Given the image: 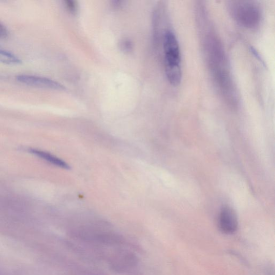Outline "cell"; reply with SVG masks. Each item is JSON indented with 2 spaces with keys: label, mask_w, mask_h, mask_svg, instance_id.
<instances>
[{
  "label": "cell",
  "mask_w": 275,
  "mask_h": 275,
  "mask_svg": "<svg viewBox=\"0 0 275 275\" xmlns=\"http://www.w3.org/2000/svg\"><path fill=\"white\" fill-rule=\"evenodd\" d=\"M165 71L171 84L178 86L181 81V53L179 43L174 33L167 31L163 38Z\"/></svg>",
  "instance_id": "6da1fadb"
},
{
  "label": "cell",
  "mask_w": 275,
  "mask_h": 275,
  "mask_svg": "<svg viewBox=\"0 0 275 275\" xmlns=\"http://www.w3.org/2000/svg\"><path fill=\"white\" fill-rule=\"evenodd\" d=\"M231 16L245 28L253 29L261 23L262 12L258 3L250 1L231 2L228 5Z\"/></svg>",
  "instance_id": "7a4b0ae2"
},
{
  "label": "cell",
  "mask_w": 275,
  "mask_h": 275,
  "mask_svg": "<svg viewBox=\"0 0 275 275\" xmlns=\"http://www.w3.org/2000/svg\"><path fill=\"white\" fill-rule=\"evenodd\" d=\"M17 80L22 83L30 86L41 88V89L64 91L65 88L59 83L44 77L19 75L16 76Z\"/></svg>",
  "instance_id": "3957f363"
},
{
  "label": "cell",
  "mask_w": 275,
  "mask_h": 275,
  "mask_svg": "<svg viewBox=\"0 0 275 275\" xmlns=\"http://www.w3.org/2000/svg\"><path fill=\"white\" fill-rule=\"evenodd\" d=\"M218 225L220 229L226 234H232L236 232L238 226V219L232 208L224 207L218 217Z\"/></svg>",
  "instance_id": "277c9868"
},
{
  "label": "cell",
  "mask_w": 275,
  "mask_h": 275,
  "mask_svg": "<svg viewBox=\"0 0 275 275\" xmlns=\"http://www.w3.org/2000/svg\"><path fill=\"white\" fill-rule=\"evenodd\" d=\"M28 151L30 153L32 154V155H34L42 159L43 160L47 161V162L54 165V166L65 170H70L71 168L69 165L67 163H66L63 160L51 155V154L48 152L36 149H29Z\"/></svg>",
  "instance_id": "5b68a950"
},
{
  "label": "cell",
  "mask_w": 275,
  "mask_h": 275,
  "mask_svg": "<svg viewBox=\"0 0 275 275\" xmlns=\"http://www.w3.org/2000/svg\"><path fill=\"white\" fill-rule=\"evenodd\" d=\"M0 62L7 65H18L21 60L15 55L0 47Z\"/></svg>",
  "instance_id": "8992f818"
},
{
  "label": "cell",
  "mask_w": 275,
  "mask_h": 275,
  "mask_svg": "<svg viewBox=\"0 0 275 275\" xmlns=\"http://www.w3.org/2000/svg\"><path fill=\"white\" fill-rule=\"evenodd\" d=\"M7 35V29L4 26L0 24V38H6Z\"/></svg>",
  "instance_id": "52a82bcc"
},
{
  "label": "cell",
  "mask_w": 275,
  "mask_h": 275,
  "mask_svg": "<svg viewBox=\"0 0 275 275\" xmlns=\"http://www.w3.org/2000/svg\"><path fill=\"white\" fill-rule=\"evenodd\" d=\"M67 6L71 12H75L76 9V5L73 2H67Z\"/></svg>",
  "instance_id": "ba28073f"
}]
</instances>
